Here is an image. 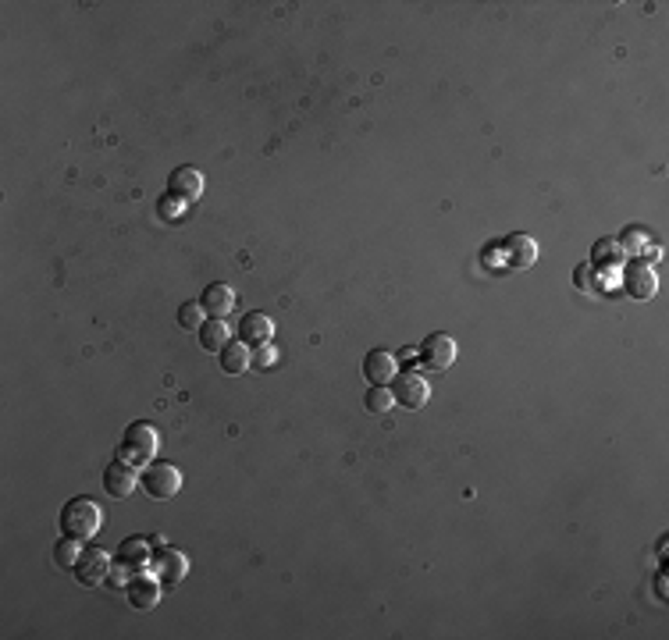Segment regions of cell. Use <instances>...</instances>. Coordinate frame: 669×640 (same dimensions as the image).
I'll return each mask as SVG.
<instances>
[{
    "instance_id": "7a4b0ae2",
    "label": "cell",
    "mask_w": 669,
    "mask_h": 640,
    "mask_svg": "<svg viewBox=\"0 0 669 640\" xmlns=\"http://www.w3.org/2000/svg\"><path fill=\"white\" fill-rule=\"evenodd\" d=\"M103 523V513L93 498H72L65 509H61V530L79 538V541H90Z\"/></svg>"
},
{
    "instance_id": "ba28073f",
    "label": "cell",
    "mask_w": 669,
    "mask_h": 640,
    "mask_svg": "<svg viewBox=\"0 0 669 640\" xmlns=\"http://www.w3.org/2000/svg\"><path fill=\"white\" fill-rule=\"evenodd\" d=\"M168 196H175L179 203H196L203 196V171L196 168H175L172 179H168Z\"/></svg>"
},
{
    "instance_id": "52a82bcc",
    "label": "cell",
    "mask_w": 669,
    "mask_h": 640,
    "mask_svg": "<svg viewBox=\"0 0 669 640\" xmlns=\"http://www.w3.org/2000/svg\"><path fill=\"white\" fill-rule=\"evenodd\" d=\"M498 250H502V257H506V264H509L513 271H527V267L538 260V246H534V239L524 235V232L506 235Z\"/></svg>"
},
{
    "instance_id": "30bf717a",
    "label": "cell",
    "mask_w": 669,
    "mask_h": 640,
    "mask_svg": "<svg viewBox=\"0 0 669 640\" xmlns=\"http://www.w3.org/2000/svg\"><path fill=\"white\" fill-rule=\"evenodd\" d=\"M271 335H275V320H271L268 313H246V317L239 320V342H246L250 349L268 346Z\"/></svg>"
},
{
    "instance_id": "44dd1931",
    "label": "cell",
    "mask_w": 669,
    "mask_h": 640,
    "mask_svg": "<svg viewBox=\"0 0 669 640\" xmlns=\"http://www.w3.org/2000/svg\"><path fill=\"white\" fill-rule=\"evenodd\" d=\"M203 320H207V310H203V302H182V306H179V324H182L186 331L199 328Z\"/></svg>"
},
{
    "instance_id": "4fadbf2b",
    "label": "cell",
    "mask_w": 669,
    "mask_h": 640,
    "mask_svg": "<svg viewBox=\"0 0 669 640\" xmlns=\"http://www.w3.org/2000/svg\"><path fill=\"white\" fill-rule=\"evenodd\" d=\"M114 562H118V565H125L128 573L146 569V565L154 562L150 541H146V538H128V541H121V548H118V555H114Z\"/></svg>"
},
{
    "instance_id": "2e32d148",
    "label": "cell",
    "mask_w": 669,
    "mask_h": 640,
    "mask_svg": "<svg viewBox=\"0 0 669 640\" xmlns=\"http://www.w3.org/2000/svg\"><path fill=\"white\" fill-rule=\"evenodd\" d=\"M228 342H232V328L224 324V317H210L199 324V346L207 353H221Z\"/></svg>"
},
{
    "instance_id": "7402d4cb",
    "label": "cell",
    "mask_w": 669,
    "mask_h": 640,
    "mask_svg": "<svg viewBox=\"0 0 669 640\" xmlns=\"http://www.w3.org/2000/svg\"><path fill=\"white\" fill-rule=\"evenodd\" d=\"M609 257H620V260H623V250H620V242H616V239H602V242L591 250V264H598V267H605V264H609Z\"/></svg>"
},
{
    "instance_id": "7c38bea8",
    "label": "cell",
    "mask_w": 669,
    "mask_h": 640,
    "mask_svg": "<svg viewBox=\"0 0 669 640\" xmlns=\"http://www.w3.org/2000/svg\"><path fill=\"white\" fill-rule=\"evenodd\" d=\"M103 487H107V495H114V498H128V495L136 491V466L114 459V462L103 469Z\"/></svg>"
},
{
    "instance_id": "3957f363",
    "label": "cell",
    "mask_w": 669,
    "mask_h": 640,
    "mask_svg": "<svg viewBox=\"0 0 669 640\" xmlns=\"http://www.w3.org/2000/svg\"><path fill=\"white\" fill-rule=\"evenodd\" d=\"M392 399H395V406H402V409H420V406H427V399H431V384H427V377L417 373V370L395 373V377H392Z\"/></svg>"
},
{
    "instance_id": "9a60e30c",
    "label": "cell",
    "mask_w": 669,
    "mask_h": 640,
    "mask_svg": "<svg viewBox=\"0 0 669 640\" xmlns=\"http://www.w3.org/2000/svg\"><path fill=\"white\" fill-rule=\"evenodd\" d=\"M203 310H207V317H228L232 310H235V288L232 285H224V281H214L207 292H203Z\"/></svg>"
},
{
    "instance_id": "277c9868",
    "label": "cell",
    "mask_w": 669,
    "mask_h": 640,
    "mask_svg": "<svg viewBox=\"0 0 669 640\" xmlns=\"http://www.w3.org/2000/svg\"><path fill=\"white\" fill-rule=\"evenodd\" d=\"M139 484H143V491H146L150 498L164 502V498H175V495L182 491V473H179V466H172V462H150Z\"/></svg>"
},
{
    "instance_id": "6da1fadb",
    "label": "cell",
    "mask_w": 669,
    "mask_h": 640,
    "mask_svg": "<svg viewBox=\"0 0 669 640\" xmlns=\"http://www.w3.org/2000/svg\"><path fill=\"white\" fill-rule=\"evenodd\" d=\"M157 449H161L157 427L146 424V420H139V424H132V427L125 431V438H121V445H118V459L139 469V466H146V462L157 459Z\"/></svg>"
},
{
    "instance_id": "d6986e66",
    "label": "cell",
    "mask_w": 669,
    "mask_h": 640,
    "mask_svg": "<svg viewBox=\"0 0 669 640\" xmlns=\"http://www.w3.org/2000/svg\"><path fill=\"white\" fill-rule=\"evenodd\" d=\"M83 541L79 538H72V534H65L61 541H54V562L61 565V569H75L79 565V558H83Z\"/></svg>"
},
{
    "instance_id": "cb8c5ba5",
    "label": "cell",
    "mask_w": 669,
    "mask_h": 640,
    "mask_svg": "<svg viewBox=\"0 0 669 640\" xmlns=\"http://www.w3.org/2000/svg\"><path fill=\"white\" fill-rule=\"evenodd\" d=\"M275 360H278V349H275L271 342H268V346H257V353H253V364H257V366H271Z\"/></svg>"
},
{
    "instance_id": "8992f818",
    "label": "cell",
    "mask_w": 669,
    "mask_h": 640,
    "mask_svg": "<svg viewBox=\"0 0 669 640\" xmlns=\"http://www.w3.org/2000/svg\"><path fill=\"white\" fill-rule=\"evenodd\" d=\"M161 576H146L143 569L139 573H132V580L125 583V594H128V601H132V609H139V612H150L157 601H161Z\"/></svg>"
},
{
    "instance_id": "9c48e42d",
    "label": "cell",
    "mask_w": 669,
    "mask_h": 640,
    "mask_svg": "<svg viewBox=\"0 0 669 640\" xmlns=\"http://www.w3.org/2000/svg\"><path fill=\"white\" fill-rule=\"evenodd\" d=\"M154 569H157V576H161L164 587H175V583L186 580V573H189V558L175 548H161L157 555H154Z\"/></svg>"
},
{
    "instance_id": "e0dca14e",
    "label": "cell",
    "mask_w": 669,
    "mask_h": 640,
    "mask_svg": "<svg viewBox=\"0 0 669 640\" xmlns=\"http://www.w3.org/2000/svg\"><path fill=\"white\" fill-rule=\"evenodd\" d=\"M250 364H253V349H250L246 342H228V346L221 349V370H228V373H246Z\"/></svg>"
},
{
    "instance_id": "ffe728a7",
    "label": "cell",
    "mask_w": 669,
    "mask_h": 640,
    "mask_svg": "<svg viewBox=\"0 0 669 640\" xmlns=\"http://www.w3.org/2000/svg\"><path fill=\"white\" fill-rule=\"evenodd\" d=\"M392 388H384V384H371V391H367V399H364V406L371 409V413H388L392 409Z\"/></svg>"
},
{
    "instance_id": "5bb4252c",
    "label": "cell",
    "mask_w": 669,
    "mask_h": 640,
    "mask_svg": "<svg viewBox=\"0 0 669 640\" xmlns=\"http://www.w3.org/2000/svg\"><path fill=\"white\" fill-rule=\"evenodd\" d=\"M395 373H399V360H395L388 349H371V353L364 356V377H367L371 384H388Z\"/></svg>"
},
{
    "instance_id": "8fae6325",
    "label": "cell",
    "mask_w": 669,
    "mask_h": 640,
    "mask_svg": "<svg viewBox=\"0 0 669 640\" xmlns=\"http://www.w3.org/2000/svg\"><path fill=\"white\" fill-rule=\"evenodd\" d=\"M86 587H100L103 580H107V573H110V562H107V551L100 548H86L83 551V558H79V565L72 569Z\"/></svg>"
},
{
    "instance_id": "ac0fdd59",
    "label": "cell",
    "mask_w": 669,
    "mask_h": 640,
    "mask_svg": "<svg viewBox=\"0 0 669 640\" xmlns=\"http://www.w3.org/2000/svg\"><path fill=\"white\" fill-rule=\"evenodd\" d=\"M627 292H630L634 299H652V295H656V275L648 271V264L627 271Z\"/></svg>"
},
{
    "instance_id": "603a6c76",
    "label": "cell",
    "mask_w": 669,
    "mask_h": 640,
    "mask_svg": "<svg viewBox=\"0 0 669 640\" xmlns=\"http://www.w3.org/2000/svg\"><path fill=\"white\" fill-rule=\"evenodd\" d=\"M574 281L584 288V292H591V288L598 285V277H594V271H591V264H580V267H577V275H574Z\"/></svg>"
},
{
    "instance_id": "5b68a950",
    "label": "cell",
    "mask_w": 669,
    "mask_h": 640,
    "mask_svg": "<svg viewBox=\"0 0 669 640\" xmlns=\"http://www.w3.org/2000/svg\"><path fill=\"white\" fill-rule=\"evenodd\" d=\"M420 364L427 366V370H449V366L456 364V338L445 335V331L427 335L424 346H420Z\"/></svg>"
}]
</instances>
